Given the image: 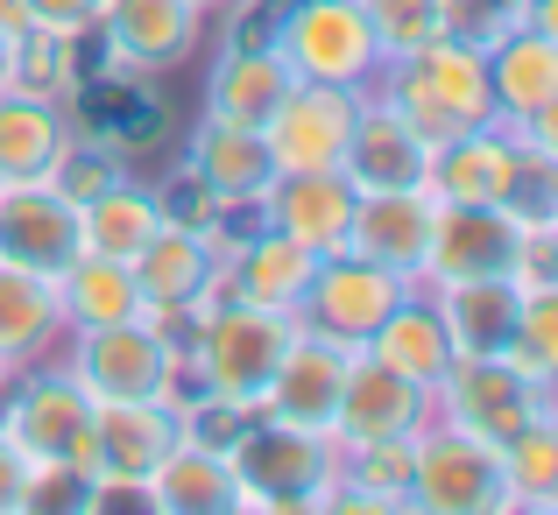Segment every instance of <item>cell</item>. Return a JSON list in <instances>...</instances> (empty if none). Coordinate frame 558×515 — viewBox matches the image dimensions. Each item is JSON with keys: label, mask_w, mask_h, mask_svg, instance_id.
Instances as JSON below:
<instances>
[{"label": "cell", "mask_w": 558, "mask_h": 515, "mask_svg": "<svg viewBox=\"0 0 558 515\" xmlns=\"http://www.w3.org/2000/svg\"><path fill=\"white\" fill-rule=\"evenodd\" d=\"M381 107H389L424 149H438V142H452V135H474V127H495L488 50H466V42H452V36H432L424 50H403L396 71H389Z\"/></svg>", "instance_id": "6da1fadb"}, {"label": "cell", "mask_w": 558, "mask_h": 515, "mask_svg": "<svg viewBox=\"0 0 558 515\" xmlns=\"http://www.w3.org/2000/svg\"><path fill=\"white\" fill-rule=\"evenodd\" d=\"M290 340H298V311L247 304V297H227V304L213 297L198 318V340H191V367H198V381L213 395L255 409V395L269 389V375L290 353Z\"/></svg>", "instance_id": "7a4b0ae2"}, {"label": "cell", "mask_w": 558, "mask_h": 515, "mask_svg": "<svg viewBox=\"0 0 558 515\" xmlns=\"http://www.w3.org/2000/svg\"><path fill=\"white\" fill-rule=\"evenodd\" d=\"M227 466H233V488H241V508H304L318 494H332V438L276 424V417L247 424L227 445Z\"/></svg>", "instance_id": "3957f363"}, {"label": "cell", "mask_w": 558, "mask_h": 515, "mask_svg": "<svg viewBox=\"0 0 558 515\" xmlns=\"http://www.w3.org/2000/svg\"><path fill=\"white\" fill-rule=\"evenodd\" d=\"M276 50L290 57L298 78H318V85H368L381 64V42L361 0H298L276 22Z\"/></svg>", "instance_id": "277c9868"}, {"label": "cell", "mask_w": 558, "mask_h": 515, "mask_svg": "<svg viewBox=\"0 0 558 515\" xmlns=\"http://www.w3.org/2000/svg\"><path fill=\"white\" fill-rule=\"evenodd\" d=\"M410 508H432V515H488V508H509L495 445L452 431V424L410 438Z\"/></svg>", "instance_id": "5b68a950"}, {"label": "cell", "mask_w": 558, "mask_h": 515, "mask_svg": "<svg viewBox=\"0 0 558 515\" xmlns=\"http://www.w3.org/2000/svg\"><path fill=\"white\" fill-rule=\"evenodd\" d=\"M438 403H446V424L466 438H481V445L502 452L509 438L523 431V424L545 417V389H537L531 375H517V367L502 360V353H474V360H452L446 381H438Z\"/></svg>", "instance_id": "8992f818"}, {"label": "cell", "mask_w": 558, "mask_h": 515, "mask_svg": "<svg viewBox=\"0 0 558 515\" xmlns=\"http://www.w3.org/2000/svg\"><path fill=\"white\" fill-rule=\"evenodd\" d=\"M0 438L28 466H78V474H93V395L78 389V375H36L14 389Z\"/></svg>", "instance_id": "52a82bcc"}, {"label": "cell", "mask_w": 558, "mask_h": 515, "mask_svg": "<svg viewBox=\"0 0 558 515\" xmlns=\"http://www.w3.org/2000/svg\"><path fill=\"white\" fill-rule=\"evenodd\" d=\"M403 297H410V275L375 269V261H361V255H326L312 269L304 304H298V326L304 332H326V340H340V346H368V332Z\"/></svg>", "instance_id": "ba28073f"}, {"label": "cell", "mask_w": 558, "mask_h": 515, "mask_svg": "<svg viewBox=\"0 0 558 515\" xmlns=\"http://www.w3.org/2000/svg\"><path fill=\"white\" fill-rule=\"evenodd\" d=\"M354 121H361V85L298 78L283 93V107L269 113V127H262V135H269L276 170H340Z\"/></svg>", "instance_id": "9c48e42d"}, {"label": "cell", "mask_w": 558, "mask_h": 515, "mask_svg": "<svg viewBox=\"0 0 558 515\" xmlns=\"http://www.w3.org/2000/svg\"><path fill=\"white\" fill-rule=\"evenodd\" d=\"M523 241V219L509 205H438L432 198V241H424V283H474L509 275Z\"/></svg>", "instance_id": "30bf717a"}, {"label": "cell", "mask_w": 558, "mask_h": 515, "mask_svg": "<svg viewBox=\"0 0 558 515\" xmlns=\"http://www.w3.org/2000/svg\"><path fill=\"white\" fill-rule=\"evenodd\" d=\"M170 360H178V346L149 318H121V326H85L71 375L93 403H128V395H163Z\"/></svg>", "instance_id": "8fae6325"}, {"label": "cell", "mask_w": 558, "mask_h": 515, "mask_svg": "<svg viewBox=\"0 0 558 515\" xmlns=\"http://www.w3.org/2000/svg\"><path fill=\"white\" fill-rule=\"evenodd\" d=\"M347 360H354V346H340V340H326V332H304L298 326V340H290V353L276 360L269 389L255 395V417H276V424H298V431L332 438V409H340Z\"/></svg>", "instance_id": "7c38bea8"}, {"label": "cell", "mask_w": 558, "mask_h": 515, "mask_svg": "<svg viewBox=\"0 0 558 515\" xmlns=\"http://www.w3.org/2000/svg\"><path fill=\"white\" fill-rule=\"evenodd\" d=\"M432 395L417 381H403L396 367H381L368 346H354L340 381V409H332V438L340 445H368V438H417Z\"/></svg>", "instance_id": "4fadbf2b"}, {"label": "cell", "mask_w": 558, "mask_h": 515, "mask_svg": "<svg viewBox=\"0 0 558 515\" xmlns=\"http://www.w3.org/2000/svg\"><path fill=\"white\" fill-rule=\"evenodd\" d=\"M85 255L78 212L50 184H0V261L36 275H64Z\"/></svg>", "instance_id": "5bb4252c"}, {"label": "cell", "mask_w": 558, "mask_h": 515, "mask_svg": "<svg viewBox=\"0 0 558 515\" xmlns=\"http://www.w3.org/2000/svg\"><path fill=\"white\" fill-rule=\"evenodd\" d=\"M354 205H361V184L347 170H283L269 184V226L290 233V241H304L326 261V255H347Z\"/></svg>", "instance_id": "9a60e30c"}, {"label": "cell", "mask_w": 558, "mask_h": 515, "mask_svg": "<svg viewBox=\"0 0 558 515\" xmlns=\"http://www.w3.org/2000/svg\"><path fill=\"white\" fill-rule=\"evenodd\" d=\"M99 28L113 71H170L198 50V0H107Z\"/></svg>", "instance_id": "2e32d148"}, {"label": "cell", "mask_w": 558, "mask_h": 515, "mask_svg": "<svg viewBox=\"0 0 558 515\" xmlns=\"http://www.w3.org/2000/svg\"><path fill=\"white\" fill-rule=\"evenodd\" d=\"M517 170H523V142L474 127V135H452L424 156V191L438 205H509Z\"/></svg>", "instance_id": "e0dca14e"}, {"label": "cell", "mask_w": 558, "mask_h": 515, "mask_svg": "<svg viewBox=\"0 0 558 515\" xmlns=\"http://www.w3.org/2000/svg\"><path fill=\"white\" fill-rule=\"evenodd\" d=\"M424 241H432V191H361L354 226H347V255L375 261V269H396L417 283L424 269Z\"/></svg>", "instance_id": "ac0fdd59"}, {"label": "cell", "mask_w": 558, "mask_h": 515, "mask_svg": "<svg viewBox=\"0 0 558 515\" xmlns=\"http://www.w3.org/2000/svg\"><path fill=\"white\" fill-rule=\"evenodd\" d=\"M184 438L178 409L163 395H128V403H93V474H135L149 480L156 459Z\"/></svg>", "instance_id": "d6986e66"}, {"label": "cell", "mask_w": 558, "mask_h": 515, "mask_svg": "<svg viewBox=\"0 0 558 515\" xmlns=\"http://www.w3.org/2000/svg\"><path fill=\"white\" fill-rule=\"evenodd\" d=\"M488 93H495V121H545V113H558V42L545 36V28L517 22L502 42L488 50Z\"/></svg>", "instance_id": "ffe728a7"}, {"label": "cell", "mask_w": 558, "mask_h": 515, "mask_svg": "<svg viewBox=\"0 0 558 515\" xmlns=\"http://www.w3.org/2000/svg\"><path fill=\"white\" fill-rule=\"evenodd\" d=\"M64 142H71L64 99H36V93L0 85V184H43L50 163L64 156Z\"/></svg>", "instance_id": "44dd1931"}, {"label": "cell", "mask_w": 558, "mask_h": 515, "mask_svg": "<svg viewBox=\"0 0 558 515\" xmlns=\"http://www.w3.org/2000/svg\"><path fill=\"white\" fill-rule=\"evenodd\" d=\"M298 85V71H290V57L276 50V42H262V50H227L213 71V93H205V113L213 121H233V127H269V113L283 107V93Z\"/></svg>", "instance_id": "7402d4cb"}, {"label": "cell", "mask_w": 558, "mask_h": 515, "mask_svg": "<svg viewBox=\"0 0 558 515\" xmlns=\"http://www.w3.org/2000/svg\"><path fill=\"white\" fill-rule=\"evenodd\" d=\"M424 142L410 135L403 121H396L389 107H368V99H361V121H354V135H347V176H354L361 191H417L424 184Z\"/></svg>", "instance_id": "603a6c76"}, {"label": "cell", "mask_w": 558, "mask_h": 515, "mask_svg": "<svg viewBox=\"0 0 558 515\" xmlns=\"http://www.w3.org/2000/svg\"><path fill=\"white\" fill-rule=\"evenodd\" d=\"M149 502L163 515H227V508H241V488H233L227 452L198 445V438H178L149 474Z\"/></svg>", "instance_id": "cb8c5ba5"}, {"label": "cell", "mask_w": 558, "mask_h": 515, "mask_svg": "<svg viewBox=\"0 0 558 515\" xmlns=\"http://www.w3.org/2000/svg\"><path fill=\"white\" fill-rule=\"evenodd\" d=\"M368 353L381 367H396L403 381H417L424 395L446 381V367L460 360L452 353V332H446V318H438V304H417V297H403L389 318L368 332Z\"/></svg>", "instance_id": "d4e9b609"}, {"label": "cell", "mask_w": 558, "mask_h": 515, "mask_svg": "<svg viewBox=\"0 0 558 515\" xmlns=\"http://www.w3.org/2000/svg\"><path fill=\"white\" fill-rule=\"evenodd\" d=\"M191 170H198L219 198H269V184L283 176L262 127H233V121H213V113H205V127L191 135Z\"/></svg>", "instance_id": "484cf974"}, {"label": "cell", "mask_w": 558, "mask_h": 515, "mask_svg": "<svg viewBox=\"0 0 558 515\" xmlns=\"http://www.w3.org/2000/svg\"><path fill=\"white\" fill-rule=\"evenodd\" d=\"M438 318L452 332V353L474 360V353H502L509 332H517V311H523V290L509 275H474V283H438Z\"/></svg>", "instance_id": "4316f807"}, {"label": "cell", "mask_w": 558, "mask_h": 515, "mask_svg": "<svg viewBox=\"0 0 558 515\" xmlns=\"http://www.w3.org/2000/svg\"><path fill=\"white\" fill-rule=\"evenodd\" d=\"M312 269H318V255H312L304 241L262 226L247 247H233V297L276 304V311H298L304 290H312Z\"/></svg>", "instance_id": "83f0119b"}, {"label": "cell", "mask_w": 558, "mask_h": 515, "mask_svg": "<svg viewBox=\"0 0 558 515\" xmlns=\"http://www.w3.org/2000/svg\"><path fill=\"white\" fill-rule=\"evenodd\" d=\"M135 283H142V311L149 304H205L213 297V247H205V233L163 226L135 255Z\"/></svg>", "instance_id": "f1b7e54d"}, {"label": "cell", "mask_w": 558, "mask_h": 515, "mask_svg": "<svg viewBox=\"0 0 558 515\" xmlns=\"http://www.w3.org/2000/svg\"><path fill=\"white\" fill-rule=\"evenodd\" d=\"M163 205H156V191H135V184H113L107 198H93L78 212V241L85 255H107V261H128L135 269V255L163 233Z\"/></svg>", "instance_id": "f546056e"}, {"label": "cell", "mask_w": 558, "mask_h": 515, "mask_svg": "<svg viewBox=\"0 0 558 515\" xmlns=\"http://www.w3.org/2000/svg\"><path fill=\"white\" fill-rule=\"evenodd\" d=\"M57 304L78 326H121V318H142V283L128 261L107 255H78L64 275H57Z\"/></svg>", "instance_id": "4dcf8cb0"}, {"label": "cell", "mask_w": 558, "mask_h": 515, "mask_svg": "<svg viewBox=\"0 0 558 515\" xmlns=\"http://www.w3.org/2000/svg\"><path fill=\"white\" fill-rule=\"evenodd\" d=\"M64 304H57V275H36V269H14L0 261V360H28L43 340L57 332Z\"/></svg>", "instance_id": "1f68e13d"}, {"label": "cell", "mask_w": 558, "mask_h": 515, "mask_svg": "<svg viewBox=\"0 0 558 515\" xmlns=\"http://www.w3.org/2000/svg\"><path fill=\"white\" fill-rule=\"evenodd\" d=\"M495 459H502V494H509V508H551V502H558V431H551V417L523 424V431L509 438Z\"/></svg>", "instance_id": "d6a6232c"}, {"label": "cell", "mask_w": 558, "mask_h": 515, "mask_svg": "<svg viewBox=\"0 0 558 515\" xmlns=\"http://www.w3.org/2000/svg\"><path fill=\"white\" fill-rule=\"evenodd\" d=\"M71 42H78V36H57V28H36V22H28L22 36L8 42V85H14V93H36V99L78 93L85 71L71 64Z\"/></svg>", "instance_id": "836d02e7"}, {"label": "cell", "mask_w": 558, "mask_h": 515, "mask_svg": "<svg viewBox=\"0 0 558 515\" xmlns=\"http://www.w3.org/2000/svg\"><path fill=\"white\" fill-rule=\"evenodd\" d=\"M332 488L354 494V502H375V508L410 502V438H368V445H354V459H347V474Z\"/></svg>", "instance_id": "e575fe53"}, {"label": "cell", "mask_w": 558, "mask_h": 515, "mask_svg": "<svg viewBox=\"0 0 558 515\" xmlns=\"http://www.w3.org/2000/svg\"><path fill=\"white\" fill-rule=\"evenodd\" d=\"M502 360L517 375H531L537 389H551V375H558V290H523V311H517V332H509Z\"/></svg>", "instance_id": "d590c367"}, {"label": "cell", "mask_w": 558, "mask_h": 515, "mask_svg": "<svg viewBox=\"0 0 558 515\" xmlns=\"http://www.w3.org/2000/svg\"><path fill=\"white\" fill-rule=\"evenodd\" d=\"M43 184H50L71 212H85L93 198H107L113 184H128V176H121V156H113V149H99V142H64V156L50 163Z\"/></svg>", "instance_id": "8d00e7d4"}, {"label": "cell", "mask_w": 558, "mask_h": 515, "mask_svg": "<svg viewBox=\"0 0 558 515\" xmlns=\"http://www.w3.org/2000/svg\"><path fill=\"white\" fill-rule=\"evenodd\" d=\"M361 8H368V28L389 57L424 50L432 36H446V0H361Z\"/></svg>", "instance_id": "74e56055"}, {"label": "cell", "mask_w": 558, "mask_h": 515, "mask_svg": "<svg viewBox=\"0 0 558 515\" xmlns=\"http://www.w3.org/2000/svg\"><path fill=\"white\" fill-rule=\"evenodd\" d=\"M509 28H517V14L502 0H446V36L466 42V50H495Z\"/></svg>", "instance_id": "f35d334b"}, {"label": "cell", "mask_w": 558, "mask_h": 515, "mask_svg": "<svg viewBox=\"0 0 558 515\" xmlns=\"http://www.w3.org/2000/svg\"><path fill=\"white\" fill-rule=\"evenodd\" d=\"M156 205H163V219H170V226H191V233H205V226H213V212H219V191H213L198 170L184 163V170L170 176L163 191H156Z\"/></svg>", "instance_id": "ab89813d"}, {"label": "cell", "mask_w": 558, "mask_h": 515, "mask_svg": "<svg viewBox=\"0 0 558 515\" xmlns=\"http://www.w3.org/2000/svg\"><path fill=\"white\" fill-rule=\"evenodd\" d=\"M22 508H85V474L78 466H28Z\"/></svg>", "instance_id": "60d3db41"}, {"label": "cell", "mask_w": 558, "mask_h": 515, "mask_svg": "<svg viewBox=\"0 0 558 515\" xmlns=\"http://www.w3.org/2000/svg\"><path fill=\"white\" fill-rule=\"evenodd\" d=\"M28 22L36 28H57V36H85V28H99V8L107 0H22Z\"/></svg>", "instance_id": "b9f144b4"}, {"label": "cell", "mask_w": 558, "mask_h": 515, "mask_svg": "<svg viewBox=\"0 0 558 515\" xmlns=\"http://www.w3.org/2000/svg\"><path fill=\"white\" fill-rule=\"evenodd\" d=\"M22 494H28V459L8 445V438H0V515L22 508Z\"/></svg>", "instance_id": "7bdbcfd3"}, {"label": "cell", "mask_w": 558, "mask_h": 515, "mask_svg": "<svg viewBox=\"0 0 558 515\" xmlns=\"http://www.w3.org/2000/svg\"><path fill=\"white\" fill-rule=\"evenodd\" d=\"M262 42H276V14L269 8H255L241 28H233V50H262Z\"/></svg>", "instance_id": "ee69618b"}, {"label": "cell", "mask_w": 558, "mask_h": 515, "mask_svg": "<svg viewBox=\"0 0 558 515\" xmlns=\"http://www.w3.org/2000/svg\"><path fill=\"white\" fill-rule=\"evenodd\" d=\"M22 28H28V8H22V0H0V36H22Z\"/></svg>", "instance_id": "f6af8a7d"}, {"label": "cell", "mask_w": 558, "mask_h": 515, "mask_svg": "<svg viewBox=\"0 0 558 515\" xmlns=\"http://www.w3.org/2000/svg\"><path fill=\"white\" fill-rule=\"evenodd\" d=\"M0 85H8V36H0Z\"/></svg>", "instance_id": "bcb514c9"}, {"label": "cell", "mask_w": 558, "mask_h": 515, "mask_svg": "<svg viewBox=\"0 0 558 515\" xmlns=\"http://www.w3.org/2000/svg\"><path fill=\"white\" fill-rule=\"evenodd\" d=\"M0 375H8V360H0Z\"/></svg>", "instance_id": "7dc6e473"}, {"label": "cell", "mask_w": 558, "mask_h": 515, "mask_svg": "<svg viewBox=\"0 0 558 515\" xmlns=\"http://www.w3.org/2000/svg\"><path fill=\"white\" fill-rule=\"evenodd\" d=\"M198 8H205V0H198Z\"/></svg>", "instance_id": "c3c4849f"}]
</instances>
